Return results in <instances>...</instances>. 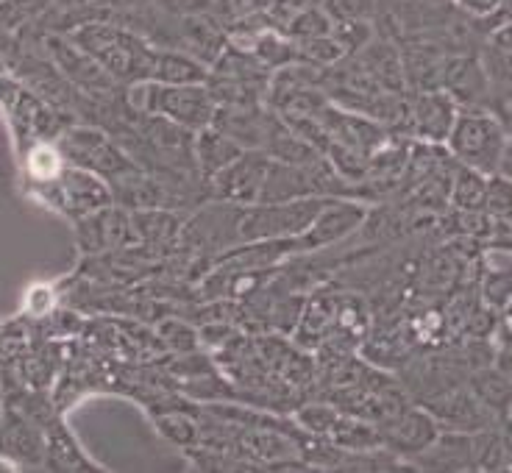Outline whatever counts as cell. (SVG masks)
Listing matches in <instances>:
<instances>
[{"label": "cell", "instance_id": "cell-17", "mask_svg": "<svg viewBox=\"0 0 512 473\" xmlns=\"http://www.w3.org/2000/svg\"><path fill=\"white\" fill-rule=\"evenodd\" d=\"M276 0H215V9L223 20H231L240 23V20H248V17H256V14H265L273 9Z\"/></svg>", "mask_w": 512, "mask_h": 473}, {"label": "cell", "instance_id": "cell-12", "mask_svg": "<svg viewBox=\"0 0 512 473\" xmlns=\"http://www.w3.org/2000/svg\"><path fill=\"white\" fill-rule=\"evenodd\" d=\"M151 81H159V84H206L209 70L195 56L179 51H159Z\"/></svg>", "mask_w": 512, "mask_h": 473}, {"label": "cell", "instance_id": "cell-15", "mask_svg": "<svg viewBox=\"0 0 512 473\" xmlns=\"http://www.w3.org/2000/svg\"><path fill=\"white\" fill-rule=\"evenodd\" d=\"M485 212L493 218V223L512 229V176L507 173L487 176Z\"/></svg>", "mask_w": 512, "mask_h": 473}, {"label": "cell", "instance_id": "cell-5", "mask_svg": "<svg viewBox=\"0 0 512 473\" xmlns=\"http://www.w3.org/2000/svg\"><path fill=\"white\" fill-rule=\"evenodd\" d=\"M270 165H273V159L265 151L254 148V151H243L226 170H220L218 176L209 181L220 198H226V201L256 204L262 195V187H265V179H268Z\"/></svg>", "mask_w": 512, "mask_h": 473}, {"label": "cell", "instance_id": "cell-3", "mask_svg": "<svg viewBox=\"0 0 512 473\" xmlns=\"http://www.w3.org/2000/svg\"><path fill=\"white\" fill-rule=\"evenodd\" d=\"M326 195H307L293 201H273V204H251L240 212L234 223V234L240 243H262V240H290L312 226L320 209L326 206Z\"/></svg>", "mask_w": 512, "mask_h": 473}, {"label": "cell", "instance_id": "cell-1", "mask_svg": "<svg viewBox=\"0 0 512 473\" xmlns=\"http://www.w3.org/2000/svg\"><path fill=\"white\" fill-rule=\"evenodd\" d=\"M131 103L148 112L179 123L192 134L209 128L218 115V98L206 84H159V81H137L131 87Z\"/></svg>", "mask_w": 512, "mask_h": 473}, {"label": "cell", "instance_id": "cell-19", "mask_svg": "<svg viewBox=\"0 0 512 473\" xmlns=\"http://www.w3.org/2000/svg\"><path fill=\"white\" fill-rule=\"evenodd\" d=\"M162 429H165V435L170 437V440H176L181 446L192 443L195 435H198V429H195L187 418H181V415H167L165 421H162Z\"/></svg>", "mask_w": 512, "mask_h": 473}, {"label": "cell", "instance_id": "cell-13", "mask_svg": "<svg viewBox=\"0 0 512 473\" xmlns=\"http://www.w3.org/2000/svg\"><path fill=\"white\" fill-rule=\"evenodd\" d=\"M471 390H474L476 398H479L493 415H504V418H507L512 412V382L501 371L482 368V371L471 379Z\"/></svg>", "mask_w": 512, "mask_h": 473}, {"label": "cell", "instance_id": "cell-14", "mask_svg": "<svg viewBox=\"0 0 512 473\" xmlns=\"http://www.w3.org/2000/svg\"><path fill=\"white\" fill-rule=\"evenodd\" d=\"M448 190H451V204L457 206L460 212H479V209H485L487 176L474 170V167H457Z\"/></svg>", "mask_w": 512, "mask_h": 473}, {"label": "cell", "instance_id": "cell-9", "mask_svg": "<svg viewBox=\"0 0 512 473\" xmlns=\"http://www.w3.org/2000/svg\"><path fill=\"white\" fill-rule=\"evenodd\" d=\"M426 410L432 412L440 423V429L448 426L451 432H485L490 423V410L476 398L474 390H446L432 401H426Z\"/></svg>", "mask_w": 512, "mask_h": 473}, {"label": "cell", "instance_id": "cell-10", "mask_svg": "<svg viewBox=\"0 0 512 473\" xmlns=\"http://www.w3.org/2000/svg\"><path fill=\"white\" fill-rule=\"evenodd\" d=\"M243 151V145L231 140L229 134L220 131L218 126L201 128L192 140V159L206 179H215L220 170H226Z\"/></svg>", "mask_w": 512, "mask_h": 473}, {"label": "cell", "instance_id": "cell-20", "mask_svg": "<svg viewBox=\"0 0 512 473\" xmlns=\"http://www.w3.org/2000/svg\"><path fill=\"white\" fill-rule=\"evenodd\" d=\"M457 3H460L465 12L479 14V17H490L504 0H457Z\"/></svg>", "mask_w": 512, "mask_h": 473}, {"label": "cell", "instance_id": "cell-4", "mask_svg": "<svg viewBox=\"0 0 512 473\" xmlns=\"http://www.w3.org/2000/svg\"><path fill=\"white\" fill-rule=\"evenodd\" d=\"M78 45L90 53V59L101 62L115 78L128 81H148L154 73L159 51L142 42L128 31L112 26H87L78 34Z\"/></svg>", "mask_w": 512, "mask_h": 473}, {"label": "cell", "instance_id": "cell-16", "mask_svg": "<svg viewBox=\"0 0 512 473\" xmlns=\"http://www.w3.org/2000/svg\"><path fill=\"white\" fill-rule=\"evenodd\" d=\"M334 31V17L326 9H307V12L295 14L293 20L284 26V34L295 42H301V39H315V37H326V34H332Z\"/></svg>", "mask_w": 512, "mask_h": 473}, {"label": "cell", "instance_id": "cell-7", "mask_svg": "<svg viewBox=\"0 0 512 473\" xmlns=\"http://www.w3.org/2000/svg\"><path fill=\"white\" fill-rule=\"evenodd\" d=\"M368 218L365 206L357 204V201H343V198H329L326 206L320 209V215L312 220L304 234L295 237L298 243V251H318V248H326V245L343 240L346 234H351L354 229H359Z\"/></svg>", "mask_w": 512, "mask_h": 473}, {"label": "cell", "instance_id": "cell-18", "mask_svg": "<svg viewBox=\"0 0 512 473\" xmlns=\"http://www.w3.org/2000/svg\"><path fill=\"white\" fill-rule=\"evenodd\" d=\"M320 3H326V0H276L273 3V9H270V17H273V23L276 26H287L290 20H293L295 14L307 12V9H315Z\"/></svg>", "mask_w": 512, "mask_h": 473}, {"label": "cell", "instance_id": "cell-6", "mask_svg": "<svg viewBox=\"0 0 512 473\" xmlns=\"http://www.w3.org/2000/svg\"><path fill=\"white\" fill-rule=\"evenodd\" d=\"M382 446L398 457H418L440 435V423L429 410H401L379 426Z\"/></svg>", "mask_w": 512, "mask_h": 473}, {"label": "cell", "instance_id": "cell-8", "mask_svg": "<svg viewBox=\"0 0 512 473\" xmlns=\"http://www.w3.org/2000/svg\"><path fill=\"white\" fill-rule=\"evenodd\" d=\"M457 115H460V103L448 92L440 90H423L407 106V120L412 123V131L423 142H432V145H446Z\"/></svg>", "mask_w": 512, "mask_h": 473}, {"label": "cell", "instance_id": "cell-2", "mask_svg": "<svg viewBox=\"0 0 512 473\" xmlns=\"http://www.w3.org/2000/svg\"><path fill=\"white\" fill-rule=\"evenodd\" d=\"M507 128L501 126V120L493 112L465 106L454 120V128L448 134L446 148L460 165L474 167L485 176L499 173L507 156Z\"/></svg>", "mask_w": 512, "mask_h": 473}, {"label": "cell", "instance_id": "cell-11", "mask_svg": "<svg viewBox=\"0 0 512 473\" xmlns=\"http://www.w3.org/2000/svg\"><path fill=\"white\" fill-rule=\"evenodd\" d=\"M443 87L454 101L471 106L485 92V76H482L476 59L460 56V59L443 64Z\"/></svg>", "mask_w": 512, "mask_h": 473}]
</instances>
